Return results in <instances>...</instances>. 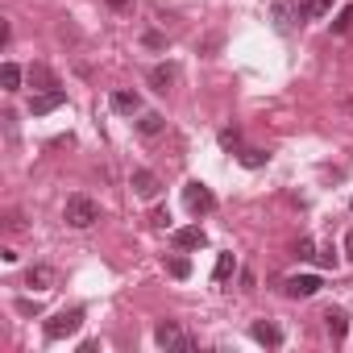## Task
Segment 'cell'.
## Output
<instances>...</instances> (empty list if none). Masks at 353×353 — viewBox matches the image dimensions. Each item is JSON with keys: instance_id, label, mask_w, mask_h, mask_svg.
I'll return each instance as SVG.
<instances>
[{"instance_id": "4316f807", "label": "cell", "mask_w": 353, "mask_h": 353, "mask_svg": "<svg viewBox=\"0 0 353 353\" xmlns=\"http://www.w3.org/2000/svg\"><path fill=\"white\" fill-rule=\"evenodd\" d=\"M345 258H349V262H353V233H349V237H345Z\"/></svg>"}, {"instance_id": "7a4b0ae2", "label": "cell", "mask_w": 353, "mask_h": 353, "mask_svg": "<svg viewBox=\"0 0 353 353\" xmlns=\"http://www.w3.org/2000/svg\"><path fill=\"white\" fill-rule=\"evenodd\" d=\"M183 204H188L192 216H208V212H216V196H212V188L200 183V179H192V183L183 188Z\"/></svg>"}, {"instance_id": "ac0fdd59", "label": "cell", "mask_w": 353, "mask_h": 353, "mask_svg": "<svg viewBox=\"0 0 353 353\" xmlns=\"http://www.w3.org/2000/svg\"><path fill=\"white\" fill-rule=\"evenodd\" d=\"M233 270H237L233 254H221V258H216V270H212V279H216V283H229V274H233Z\"/></svg>"}, {"instance_id": "8fae6325", "label": "cell", "mask_w": 353, "mask_h": 353, "mask_svg": "<svg viewBox=\"0 0 353 353\" xmlns=\"http://www.w3.org/2000/svg\"><path fill=\"white\" fill-rule=\"evenodd\" d=\"M324 328H328L332 345H341L345 332H349V316H345V307H328V312H324Z\"/></svg>"}, {"instance_id": "4fadbf2b", "label": "cell", "mask_w": 353, "mask_h": 353, "mask_svg": "<svg viewBox=\"0 0 353 353\" xmlns=\"http://www.w3.org/2000/svg\"><path fill=\"white\" fill-rule=\"evenodd\" d=\"M54 279H59V274H54L50 266H30V270H26V287H34V291H50Z\"/></svg>"}, {"instance_id": "f1b7e54d", "label": "cell", "mask_w": 353, "mask_h": 353, "mask_svg": "<svg viewBox=\"0 0 353 353\" xmlns=\"http://www.w3.org/2000/svg\"><path fill=\"white\" fill-rule=\"evenodd\" d=\"M349 204H353V200H349Z\"/></svg>"}, {"instance_id": "7402d4cb", "label": "cell", "mask_w": 353, "mask_h": 353, "mask_svg": "<svg viewBox=\"0 0 353 353\" xmlns=\"http://www.w3.org/2000/svg\"><path fill=\"white\" fill-rule=\"evenodd\" d=\"M166 270H170L174 279H188V274H192V262H188V258H170V262H166Z\"/></svg>"}, {"instance_id": "603a6c76", "label": "cell", "mask_w": 353, "mask_h": 353, "mask_svg": "<svg viewBox=\"0 0 353 353\" xmlns=\"http://www.w3.org/2000/svg\"><path fill=\"white\" fill-rule=\"evenodd\" d=\"M332 5L336 0H307V17H324V13H332Z\"/></svg>"}, {"instance_id": "83f0119b", "label": "cell", "mask_w": 353, "mask_h": 353, "mask_svg": "<svg viewBox=\"0 0 353 353\" xmlns=\"http://www.w3.org/2000/svg\"><path fill=\"white\" fill-rule=\"evenodd\" d=\"M108 5H112V9H129V5H133V0H108Z\"/></svg>"}, {"instance_id": "ba28073f", "label": "cell", "mask_w": 353, "mask_h": 353, "mask_svg": "<svg viewBox=\"0 0 353 353\" xmlns=\"http://www.w3.org/2000/svg\"><path fill=\"white\" fill-rule=\"evenodd\" d=\"M67 104V92L63 88H50V92H38L34 100H30V112L34 117H46V112H54V108H63Z\"/></svg>"}, {"instance_id": "2e32d148", "label": "cell", "mask_w": 353, "mask_h": 353, "mask_svg": "<svg viewBox=\"0 0 353 353\" xmlns=\"http://www.w3.org/2000/svg\"><path fill=\"white\" fill-rule=\"evenodd\" d=\"M26 75H30V88H42V92H50V88H59V79H54V75H50L46 67H30Z\"/></svg>"}, {"instance_id": "484cf974", "label": "cell", "mask_w": 353, "mask_h": 353, "mask_svg": "<svg viewBox=\"0 0 353 353\" xmlns=\"http://www.w3.org/2000/svg\"><path fill=\"white\" fill-rule=\"evenodd\" d=\"M141 42H145V46H150V50H162V46H166V38H162V34H154V30H150V34H145V38H141Z\"/></svg>"}, {"instance_id": "5b68a950", "label": "cell", "mask_w": 353, "mask_h": 353, "mask_svg": "<svg viewBox=\"0 0 353 353\" xmlns=\"http://www.w3.org/2000/svg\"><path fill=\"white\" fill-rule=\"evenodd\" d=\"M274 21H279L283 30L312 21V17H307V0H279V5H274Z\"/></svg>"}, {"instance_id": "cb8c5ba5", "label": "cell", "mask_w": 353, "mask_h": 353, "mask_svg": "<svg viewBox=\"0 0 353 353\" xmlns=\"http://www.w3.org/2000/svg\"><path fill=\"white\" fill-rule=\"evenodd\" d=\"M221 145L225 150H241V133L237 129H221Z\"/></svg>"}, {"instance_id": "3957f363", "label": "cell", "mask_w": 353, "mask_h": 353, "mask_svg": "<svg viewBox=\"0 0 353 353\" xmlns=\"http://www.w3.org/2000/svg\"><path fill=\"white\" fill-rule=\"evenodd\" d=\"M83 328V307H63L54 320H46V341H63V336H75Z\"/></svg>"}, {"instance_id": "7c38bea8", "label": "cell", "mask_w": 353, "mask_h": 353, "mask_svg": "<svg viewBox=\"0 0 353 353\" xmlns=\"http://www.w3.org/2000/svg\"><path fill=\"white\" fill-rule=\"evenodd\" d=\"M174 79H179L174 63H158V67H150V83H154V92H170Z\"/></svg>"}, {"instance_id": "8992f818", "label": "cell", "mask_w": 353, "mask_h": 353, "mask_svg": "<svg viewBox=\"0 0 353 353\" xmlns=\"http://www.w3.org/2000/svg\"><path fill=\"white\" fill-rule=\"evenodd\" d=\"M320 287H324V283H320V274H291V279L283 283V291H287L291 299H312Z\"/></svg>"}, {"instance_id": "9a60e30c", "label": "cell", "mask_w": 353, "mask_h": 353, "mask_svg": "<svg viewBox=\"0 0 353 353\" xmlns=\"http://www.w3.org/2000/svg\"><path fill=\"white\" fill-rule=\"evenodd\" d=\"M162 125H166V117H162V112H141V117H137V133H145V137H158V133H162Z\"/></svg>"}, {"instance_id": "d6986e66", "label": "cell", "mask_w": 353, "mask_h": 353, "mask_svg": "<svg viewBox=\"0 0 353 353\" xmlns=\"http://www.w3.org/2000/svg\"><path fill=\"white\" fill-rule=\"evenodd\" d=\"M237 158H241V166L258 170V166H266V158H270V154H262V150H237Z\"/></svg>"}, {"instance_id": "ffe728a7", "label": "cell", "mask_w": 353, "mask_h": 353, "mask_svg": "<svg viewBox=\"0 0 353 353\" xmlns=\"http://www.w3.org/2000/svg\"><path fill=\"white\" fill-rule=\"evenodd\" d=\"M295 258H299V262H312V258H316V241H312V237H299V241H295Z\"/></svg>"}, {"instance_id": "44dd1931", "label": "cell", "mask_w": 353, "mask_h": 353, "mask_svg": "<svg viewBox=\"0 0 353 353\" xmlns=\"http://www.w3.org/2000/svg\"><path fill=\"white\" fill-rule=\"evenodd\" d=\"M349 26H353V5H345V9L336 13V21H332V34H345Z\"/></svg>"}, {"instance_id": "d4e9b609", "label": "cell", "mask_w": 353, "mask_h": 353, "mask_svg": "<svg viewBox=\"0 0 353 353\" xmlns=\"http://www.w3.org/2000/svg\"><path fill=\"white\" fill-rule=\"evenodd\" d=\"M17 312H21V316H38L42 303H38V299H17Z\"/></svg>"}, {"instance_id": "6da1fadb", "label": "cell", "mask_w": 353, "mask_h": 353, "mask_svg": "<svg viewBox=\"0 0 353 353\" xmlns=\"http://www.w3.org/2000/svg\"><path fill=\"white\" fill-rule=\"evenodd\" d=\"M63 221H67L71 229H92V225L100 221V204H96L92 196H71L67 208H63Z\"/></svg>"}, {"instance_id": "e0dca14e", "label": "cell", "mask_w": 353, "mask_h": 353, "mask_svg": "<svg viewBox=\"0 0 353 353\" xmlns=\"http://www.w3.org/2000/svg\"><path fill=\"white\" fill-rule=\"evenodd\" d=\"M0 83H5V92H17L21 88V67L17 63H5V67H0Z\"/></svg>"}, {"instance_id": "5bb4252c", "label": "cell", "mask_w": 353, "mask_h": 353, "mask_svg": "<svg viewBox=\"0 0 353 353\" xmlns=\"http://www.w3.org/2000/svg\"><path fill=\"white\" fill-rule=\"evenodd\" d=\"M112 108L125 112V117H133V112H141V96L129 92V88H121V92H112Z\"/></svg>"}, {"instance_id": "277c9868", "label": "cell", "mask_w": 353, "mask_h": 353, "mask_svg": "<svg viewBox=\"0 0 353 353\" xmlns=\"http://www.w3.org/2000/svg\"><path fill=\"white\" fill-rule=\"evenodd\" d=\"M154 341H158L162 349H183V353L196 349V341H192L188 332H179V324H174V320H162V324L154 328Z\"/></svg>"}, {"instance_id": "52a82bcc", "label": "cell", "mask_w": 353, "mask_h": 353, "mask_svg": "<svg viewBox=\"0 0 353 353\" xmlns=\"http://www.w3.org/2000/svg\"><path fill=\"white\" fill-rule=\"evenodd\" d=\"M129 188H133V196H137V200H154V196L162 192V183H158V174H154V170H133Z\"/></svg>"}, {"instance_id": "9c48e42d", "label": "cell", "mask_w": 353, "mask_h": 353, "mask_svg": "<svg viewBox=\"0 0 353 353\" xmlns=\"http://www.w3.org/2000/svg\"><path fill=\"white\" fill-rule=\"evenodd\" d=\"M250 336H254L258 345H266V349H279V345H283V328L270 324V320H254V324H250Z\"/></svg>"}, {"instance_id": "30bf717a", "label": "cell", "mask_w": 353, "mask_h": 353, "mask_svg": "<svg viewBox=\"0 0 353 353\" xmlns=\"http://www.w3.org/2000/svg\"><path fill=\"white\" fill-rule=\"evenodd\" d=\"M170 241H174V250H204V245H208V237H204V229H200V225L174 229V233H170Z\"/></svg>"}]
</instances>
